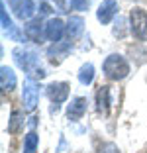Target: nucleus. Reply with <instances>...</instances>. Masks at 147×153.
<instances>
[{
  "mask_svg": "<svg viewBox=\"0 0 147 153\" xmlns=\"http://www.w3.org/2000/svg\"><path fill=\"white\" fill-rule=\"evenodd\" d=\"M12 55L16 59V63L20 65V69H24L30 75V79H43L45 76V71L39 67V57L36 51L26 49V47H16Z\"/></svg>",
  "mask_w": 147,
  "mask_h": 153,
  "instance_id": "nucleus-1",
  "label": "nucleus"
},
{
  "mask_svg": "<svg viewBox=\"0 0 147 153\" xmlns=\"http://www.w3.org/2000/svg\"><path fill=\"white\" fill-rule=\"evenodd\" d=\"M102 69H104V75H106L108 79H112V81H122V79H125L128 73H129L128 61L118 53L108 55L106 61H104V65H102Z\"/></svg>",
  "mask_w": 147,
  "mask_h": 153,
  "instance_id": "nucleus-2",
  "label": "nucleus"
},
{
  "mask_svg": "<svg viewBox=\"0 0 147 153\" xmlns=\"http://www.w3.org/2000/svg\"><path fill=\"white\" fill-rule=\"evenodd\" d=\"M129 22H131V33L137 39L147 41V14L143 8H134L129 12Z\"/></svg>",
  "mask_w": 147,
  "mask_h": 153,
  "instance_id": "nucleus-3",
  "label": "nucleus"
},
{
  "mask_svg": "<svg viewBox=\"0 0 147 153\" xmlns=\"http://www.w3.org/2000/svg\"><path fill=\"white\" fill-rule=\"evenodd\" d=\"M37 100H39V88L37 85L31 79H27L24 82V90H22V102H24V110L31 112V110H36L37 106Z\"/></svg>",
  "mask_w": 147,
  "mask_h": 153,
  "instance_id": "nucleus-4",
  "label": "nucleus"
},
{
  "mask_svg": "<svg viewBox=\"0 0 147 153\" xmlns=\"http://www.w3.org/2000/svg\"><path fill=\"white\" fill-rule=\"evenodd\" d=\"M10 6H12L14 14H16L20 20H30L31 16L36 14L33 0H10Z\"/></svg>",
  "mask_w": 147,
  "mask_h": 153,
  "instance_id": "nucleus-5",
  "label": "nucleus"
},
{
  "mask_svg": "<svg viewBox=\"0 0 147 153\" xmlns=\"http://www.w3.org/2000/svg\"><path fill=\"white\" fill-rule=\"evenodd\" d=\"M0 20H2V30H4V33L10 37V39L14 41H24L22 33L16 30V26L12 24V20H10L8 12H6V4H4V0H2V6H0Z\"/></svg>",
  "mask_w": 147,
  "mask_h": 153,
  "instance_id": "nucleus-6",
  "label": "nucleus"
},
{
  "mask_svg": "<svg viewBox=\"0 0 147 153\" xmlns=\"http://www.w3.org/2000/svg\"><path fill=\"white\" fill-rule=\"evenodd\" d=\"M47 94H49V98H51V102H53L55 106H59V104H63L69 96V85L67 82H51V85L47 86Z\"/></svg>",
  "mask_w": 147,
  "mask_h": 153,
  "instance_id": "nucleus-7",
  "label": "nucleus"
},
{
  "mask_svg": "<svg viewBox=\"0 0 147 153\" xmlns=\"http://www.w3.org/2000/svg\"><path fill=\"white\" fill-rule=\"evenodd\" d=\"M116 14H118V2L116 0H104L102 4L98 6L96 18H98V22H102V24H110Z\"/></svg>",
  "mask_w": 147,
  "mask_h": 153,
  "instance_id": "nucleus-8",
  "label": "nucleus"
},
{
  "mask_svg": "<svg viewBox=\"0 0 147 153\" xmlns=\"http://www.w3.org/2000/svg\"><path fill=\"white\" fill-rule=\"evenodd\" d=\"M63 32H65V24L59 18H51L47 22V26H45V37L49 41H55V43L63 37Z\"/></svg>",
  "mask_w": 147,
  "mask_h": 153,
  "instance_id": "nucleus-9",
  "label": "nucleus"
},
{
  "mask_svg": "<svg viewBox=\"0 0 147 153\" xmlns=\"http://www.w3.org/2000/svg\"><path fill=\"white\" fill-rule=\"evenodd\" d=\"M85 112H86V98H82V96L75 98L71 104H69V108H67L69 120H79Z\"/></svg>",
  "mask_w": 147,
  "mask_h": 153,
  "instance_id": "nucleus-10",
  "label": "nucleus"
},
{
  "mask_svg": "<svg viewBox=\"0 0 147 153\" xmlns=\"http://www.w3.org/2000/svg\"><path fill=\"white\" fill-rule=\"evenodd\" d=\"M0 86H2V92H10L16 86V75L10 67L0 69Z\"/></svg>",
  "mask_w": 147,
  "mask_h": 153,
  "instance_id": "nucleus-11",
  "label": "nucleus"
},
{
  "mask_svg": "<svg viewBox=\"0 0 147 153\" xmlns=\"http://www.w3.org/2000/svg\"><path fill=\"white\" fill-rule=\"evenodd\" d=\"M96 106H98V112L106 114L108 112V106H110V86L102 85L96 92Z\"/></svg>",
  "mask_w": 147,
  "mask_h": 153,
  "instance_id": "nucleus-12",
  "label": "nucleus"
},
{
  "mask_svg": "<svg viewBox=\"0 0 147 153\" xmlns=\"http://www.w3.org/2000/svg\"><path fill=\"white\" fill-rule=\"evenodd\" d=\"M82 27H85L82 18H80V16H71V18H69V22H67V33H69V37H71V39L80 37Z\"/></svg>",
  "mask_w": 147,
  "mask_h": 153,
  "instance_id": "nucleus-13",
  "label": "nucleus"
},
{
  "mask_svg": "<svg viewBox=\"0 0 147 153\" xmlns=\"http://www.w3.org/2000/svg\"><path fill=\"white\" fill-rule=\"evenodd\" d=\"M26 36L30 37L31 41H39L41 37V20H31V22H27L26 26Z\"/></svg>",
  "mask_w": 147,
  "mask_h": 153,
  "instance_id": "nucleus-14",
  "label": "nucleus"
},
{
  "mask_svg": "<svg viewBox=\"0 0 147 153\" xmlns=\"http://www.w3.org/2000/svg\"><path fill=\"white\" fill-rule=\"evenodd\" d=\"M92 79H94V67L90 63L82 65V67H80V71H79V81L82 82V85H90V82H92Z\"/></svg>",
  "mask_w": 147,
  "mask_h": 153,
  "instance_id": "nucleus-15",
  "label": "nucleus"
},
{
  "mask_svg": "<svg viewBox=\"0 0 147 153\" xmlns=\"http://www.w3.org/2000/svg\"><path fill=\"white\" fill-rule=\"evenodd\" d=\"M22 124H24V120H22V112H20V110H14V112H12V116H10L8 131H10V134H16V131H20Z\"/></svg>",
  "mask_w": 147,
  "mask_h": 153,
  "instance_id": "nucleus-16",
  "label": "nucleus"
},
{
  "mask_svg": "<svg viewBox=\"0 0 147 153\" xmlns=\"http://www.w3.org/2000/svg\"><path fill=\"white\" fill-rule=\"evenodd\" d=\"M37 135H36V131H30V134L26 135V141H24V153H33L36 151V147H37Z\"/></svg>",
  "mask_w": 147,
  "mask_h": 153,
  "instance_id": "nucleus-17",
  "label": "nucleus"
},
{
  "mask_svg": "<svg viewBox=\"0 0 147 153\" xmlns=\"http://www.w3.org/2000/svg\"><path fill=\"white\" fill-rule=\"evenodd\" d=\"M69 47H71V43H61V45H55V47H51L49 49V55H65L69 51Z\"/></svg>",
  "mask_w": 147,
  "mask_h": 153,
  "instance_id": "nucleus-18",
  "label": "nucleus"
},
{
  "mask_svg": "<svg viewBox=\"0 0 147 153\" xmlns=\"http://www.w3.org/2000/svg\"><path fill=\"white\" fill-rule=\"evenodd\" d=\"M98 153H120V149H118V145H114V143H102L100 147H98Z\"/></svg>",
  "mask_w": 147,
  "mask_h": 153,
  "instance_id": "nucleus-19",
  "label": "nucleus"
},
{
  "mask_svg": "<svg viewBox=\"0 0 147 153\" xmlns=\"http://www.w3.org/2000/svg\"><path fill=\"white\" fill-rule=\"evenodd\" d=\"M71 6L75 10H80V12H82V10H86L90 6V0H71Z\"/></svg>",
  "mask_w": 147,
  "mask_h": 153,
  "instance_id": "nucleus-20",
  "label": "nucleus"
},
{
  "mask_svg": "<svg viewBox=\"0 0 147 153\" xmlns=\"http://www.w3.org/2000/svg\"><path fill=\"white\" fill-rule=\"evenodd\" d=\"M122 26H124V20H118V22H116V27H114V33H116V36H124V27H122Z\"/></svg>",
  "mask_w": 147,
  "mask_h": 153,
  "instance_id": "nucleus-21",
  "label": "nucleus"
}]
</instances>
